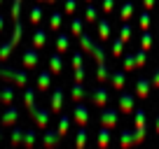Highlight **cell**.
<instances>
[{
	"mask_svg": "<svg viewBox=\"0 0 159 149\" xmlns=\"http://www.w3.org/2000/svg\"><path fill=\"white\" fill-rule=\"evenodd\" d=\"M16 119V109H7V114L2 117V124H12Z\"/></svg>",
	"mask_w": 159,
	"mask_h": 149,
	"instance_id": "1",
	"label": "cell"
},
{
	"mask_svg": "<svg viewBox=\"0 0 159 149\" xmlns=\"http://www.w3.org/2000/svg\"><path fill=\"white\" fill-rule=\"evenodd\" d=\"M12 100V91L7 89V91H2V103H10Z\"/></svg>",
	"mask_w": 159,
	"mask_h": 149,
	"instance_id": "2",
	"label": "cell"
},
{
	"mask_svg": "<svg viewBox=\"0 0 159 149\" xmlns=\"http://www.w3.org/2000/svg\"><path fill=\"white\" fill-rule=\"evenodd\" d=\"M26 63H28V65L35 63V54H33V51H28V54H26Z\"/></svg>",
	"mask_w": 159,
	"mask_h": 149,
	"instance_id": "3",
	"label": "cell"
},
{
	"mask_svg": "<svg viewBox=\"0 0 159 149\" xmlns=\"http://www.w3.org/2000/svg\"><path fill=\"white\" fill-rule=\"evenodd\" d=\"M42 42H45V35L38 33V35H35V45H42Z\"/></svg>",
	"mask_w": 159,
	"mask_h": 149,
	"instance_id": "4",
	"label": "cell"
},
{
	"mask_svg": "<svg viewBox=\"0 0 159 149\" xmlns=\"http://www.w3.org/2000/svg\"><path fill=\"white\" fill-rule=\"evenodd\" d=\"M0 30H2V16H0Z\"/></svg>",
	"mask_w": 159,
	"mask_h": 149,
	"instance_id": "5",
	"label": "cell"
}]
</instances>
